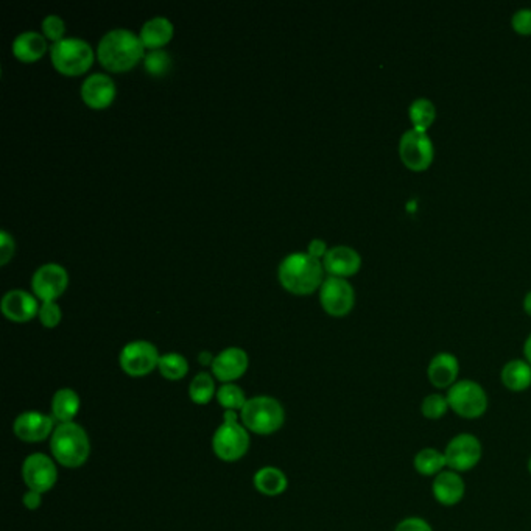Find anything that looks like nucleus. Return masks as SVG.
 Instances as JSON below:
<instances>
[{
    "instance_id": "24",
    "label": "nucleus",
    "mask_w": 531,
    "mask_h": 531,
    "mask_svg": "<svg viewBox=\"0 0 531 531\" xmlns=\"http://www.w3.org/2000/svg\"><path fill=\"white\" fill-rule=\"evenodd\" d=\"M80 397L72 388H61L55 393L52 399L53 420H58L59 424L74 422L75 416L80 412Z\"/></svg>"
},
{
    "instance_id": "20",
    "label": "nucleus",
    "mask_w": 531,
    "mask_h": 531,
    "mask_svg": "<svg viewBox=\"0 0 531 531\" xmlns=\"http://www.w3.org/2000/svg\"><path fill=\"white\" fill-rule=\"evenodd\" d=\"M433 497L443 507H456L462 502L466 485L460 473L456 471H443L432 483Z\"/></svg>"
},
{
    "instance_id": "34",
    "label": "nucleus",
    "mask_w": 531,
    "mask_h": 531,
    "mask_svg": "<svg viewBox=\"0 0 531 531\" xmlns=\"http://www.w3.org/2000/svg\"><path fill=\"white\" fill-rule=\"evenodd\" d=\"M38 316H40L42 326L52 329V327L58 326L61 318H63V312L57 301H42Z\"/></svg>"
},
{
    "instance_id": "10",
    "label": "nucleus",
    "mask_w": 531,
    "mask_h": 531,
    "mask_svg": "<svg viewBox=\"0 0 531 531\" xmlns=\"http://www.w3.org/2000/svg\"><path fill=\"white\" fill-rule=\"evenodd\" d=\"M444 456L450 471L467 473L479 465L483 456V447L477 437L471 433H460L447 443Z\"/></svg>"
},
{
    "instance_id": "22",
    "label": "nucleus",
    "mask_w": 531,
    "mask_h": 531,
    "mask_svg": "<svg viewBox=\"0 0 531 531\" xmlns=\"http://www.w3.org/2000/svg\"><path fill=\"white\" fill-rule=\"evenodd\" d=\"M12 49L16 58L23 63H33L47 52V38L40 31L27 30L14 38Z\"/></svg>"
},
{
    "instance_id": "18",
    "label": "nucleus",
    "mask_w": 531,
    "mask_h": 531,
    "mask_svg": "<svg viewBox=\"0 0 531 531\" xmlns=\"http://www.w3.org/2000/svg\"><path fill=\"white\" fill-rule=\"evenodd\" d=\"M323 265L329 276L350 278L356 275L362 267V256L352 246H332L327 250L326 256L323 257Z\"/></svg>"
},
{
    "instance_id": "16",
    "label": "nucleus",
    "mask_w": 531,
    "mask_h": 531,
    "mask_svg": "<svg viewBox=\"0 0 531 531\" xmlns=\"http://www.w3.org/2000/svg\"><path fill=\"white\" fill-rule=\"evenodd\" d=\"M13 432L25 443H41L55 432V420L40 412H25L14 420Z\"/></svg>"
},
{
    "instance_id": "17",
    "label": "nucleus",
    "mask_w": 531,
    "mask_h": 531,
    "mask_svg": "<svg viewBox=\"0 0 531 531\" xmlns=\"http://www.w3.org/2000/svg\"><path fill=\"white\" fill-rule=\"evenodd\" d=\"M40 305L35 293L23 288H12L4 295L0 307L2 314L14 323H27L40 314Z\"/></svg>"
},
{
    "instance_id": "8",
    "label": "nucleus",
    "mask_w": 531,
    "mask_h": 531,
    "mask_svg": "<svg viewBox=\"0 0 531 531\" xmlns=\"http://www.w3.org/2000/svg\"><path fill=\"white\" fill-rule=\"evenodd\" d=\"M159 358L161 356L156 346L146 340H135L123 346L119 363L123 373L131 377H144L158 368Z\"/></svg>"
},
{
    "instance_id": "37",
    "label": "nucleus",
    "mask_w": 531,
    "mask_h": 531,
    "mask_svg": "<svg viewBox=\"0 0 531 531\" xmlns=\"http://www.w3.org/2000/svg\"><path fill=\"white\" fill-rule=\"evenodd\" d=\"M394 531H433L432 526L422 518H407L397 524Z\"/></svg>"
},
{
    "instance_id": "5",
    "label": "nucleus",
    "mask_w": 531,
    "mask_h": 531,
    "mask_svg": "<svg viewBox=\"0 0 531 531\" xmlns=\"http://www.w3.org/2000/svg\"><path fill=\"white\" fill-rule=\"evenodd\" d=\"M50 58L55 69L63 75H82L93 66L95 52L86 40L78 36L63 38L53 42L50 47Z\"/></svg>"
},
{
    "instance_id": "13",
    "label": "nucleus",
    "mask_w": 531,
    "mask_h": 531,
    "mask_svg": "<svg viewBox=\"0 0 531 531\" xmlns=\"http://www.w3.org/2000/svg\"><path fill=\"white\" fill-rule=\"evenodd\" d=\"M22 480L29 491L44 494L57 483L58 469L50 456L31 454L22 463Z\"/></svg>"
},
{
    "instance_id": "36",
    "label": "nucleus",
    "mask_w": 531,
    "mask_h": 531,
    "mask_svg": "<svg viewBox=\"0 0 531 531\" xmlns=\"http://www.w3.org/2000/svg\"><path fill=\"white\" fill-rule=\"evenodd\" d=\"M14 250H16V242H14L12 234L5 231V229L0 231V263L2 265L10 262V259L14 254Z\"/></svg>"
},
{
    "instance_id": "9",
    "label": "nucleus",
    "mask_w": 531,
    "mask_h": 531,
    "mask_svg": "<svg viewBox=\"0 0 531 531\" xmlns=\"http://www.w3.org/2000/svg\"><path fill=\"white\" fill-rule=\"evenodd\" d=\"M399 155L403 163L412 170H426L435 158V146L427 131L410 128L401 136Z\"/></svg>"
},
{
    "instance_id": "4",
    "label": "nucleus",
    "mask_w": 531,
    "mask_h": 531,
    "mask_svg": "<svg viewBox=\"0 0 531 531\" xmlns=\"http://www.w3.org/2000/svg\"><path fill=\"white\" fill-rule=\"evenodd\" d=\"M240 418L246 430L256 435H271L284 426L286 412L275 397L256 396L248 399Z\"/></svg>"
},
{
    "instance_id": "7",
    "label": "nucleus",
    "mask_w": 531,
    "mask_h": 531,
    "mask_svg": "<svg viewBox=\"0 0 531 531\" xmlns=\"http://www.w3.org/2000/svg\"><path fill=\"white\" fill-rule=\"evenodd\" d=\"M447 403L452 412L463 420H479L488 410L485 388L473 380H458L447 392Z\"/></svg>"
},
{
    "instance_id": "25",
    "label": "nucleus",
    "mask_w": 531,
    "mask_h": 531,
    "mask_svg": "<svg viewBox=\"0 0 531 531\" xmlns=\"http://www.w3.org/2000/svg\"><path fill=\"white\" fill-rule=\"evenodd\" d=\"M254 486L263 496L276 497L286 492L288 480L278 467L265 466L254 473Z\"/></svg>"
},
{
    "instance_id": "23",
    "label": "nucleus",
    "mask_w": 531,
    "mask_h": 531,
    "mask_svg": "<svg viewBox=\"0 0 531 531\" xmlns=\"http://www.w3.org/2000/svg\"><path fill=\"white\" fill-rule=\"evenodd\" d=\"M500 380H502L503 386L509 388V392H526L531 386L530 363L527 360H520V358L509 360L500 371Z\"/></svg>"
},
{
    "instance_id": "3",
    "label": "nucleus",
    "mask_w": 531,
    "mask_h": 531,
    "mask_svg": "<svg viewBox=\"0 0 531 531\" xmlns=\"http://www.w3.org/2000/svg\"><path fill=\"white\" fill-rule=\"evenodd\" d=\"M52 456L59 465L75 469L88 462L91 441L88 433L76 422L59 424L50 439Z\"/></svg>"
},
{
    "instance_id": "29",
    "label": "nucleus",
    "mask_w": 531,
    "mask_h": 531,
    "mask_svg": "<svg viewBox=\"0 0 531 531\" xmlns=\"http://www.w3.org/2000/svg\"><path fill=\"white\" fill-rule=\"evenodd\" d=\"M216 382L209 373H199L189 386V396L192 403L206 405L216 396Z\"/></svg>"
},
{
    "instance_id": "28",
    "label": "nucleus",
    "mask_w": 531,
    "mask_h": 531,
    "mask_svg": "<svg viewBox=\"0 0 531 531\" xmlns=\"http://www.w3.org/2000/svg\"><path fill=\"white\" fill-rule=\"evenodd\" d=\"M158 369L164 379L176 382L186 377V374L189 373V362L186 357L178 352H167L159 358Z\"/></svg>"
},
{
    "instance_id": "11",
    "label": "nucleus",
    "mask_w": 531,
    "mask_h": 531,
    "mask_svg": "<svg viewBox=\"0 0 531 531\" xmlns=\"http://www.w3.org/2000/svg\"><path fill=\"white\" fill-rule=\"evenodd\" d=\"M320 303L329 315H348L356 304L354 287L346 278L327 276L320 287Z\"/></svg>"
},
{
    "instance_id": "27",
    "label": "nucleus",
    "mask_w": 531,
    "mask_h": 531,
    "mask_svg": "<svg viewBox=\"0 0 531 531\" xmlns=\"http://www.w3.org/2000/svg\"><path fill=\"white\" fill-rule=\"evenodd\" d=\"M409 116L413 123V128L427 131L437 119V108L433 105L432 100L418 97L410 105Z\"/></svg>"
},
{
    "instance_id": "19",
    "label": "nucleus",
    "mask_w": 531,
    "mask_h": 531,
    "mask_svg": "<svg viewBox=\"0 0 531 531\" xmlns=\"http://www.w3.org/2000/svg\"><path fill=\"white\" fill-rule=\"evenodd\" d=\"M460 374V362L450 352H438L427 367V377L435 388L444 390L456 385Z\"/></svg>"
},
{
    "instance_id": "41",
    "label": "nucleus",
    "mask_w": 531,
    "mask_h": 531,
    "mask_svg": "<svg viewBox=\"0 0 531 531\" xmlns=\"http://www.w3.org/2000/svg\"><path fill=\"white\" fill-rule=\"evenodd\" d=\"M199 358L203 365H212V362H214V357L210 356L209 352H201Z\"/></svg>"
},
{
    "instance_id": "1",
    "label": "nucleus",
    "mask_w": 531,
    "mask_h": 531,
    "mask_svg": "<svg viewBox=\"0 0 531 531\" xmlns=\"http://www.w3.org/2000/svg\"><path fill=\"white\" fill-rule=\"evenodd\" d=\"M95 52L103 67L112 72H123L144 59L146 50L140 36L133 30L116 27L100 38Z\"/></svg>"
},
{
    "instance_id": "12",
    "label": "nucleus",
    "mask_w": 531,
    "mask_h": 531,
    "mask_svg": "<svg viewBox=\"0 0 531 531\" xmlns=\"http://www.w3.org/2000/svg\"><path fill=\"white\" fill-rule=\"evenodd\" d=\"M69 284V273L58 262H46L40 265L31 276V288L36 298L42 301H55L63 295Z\"/></svg>"
},
{
    "instance_id": "40",
    "label": "nucleus",
    "mask_w": 531,
    "mask_h": 531,
    "mask_svg": "<svg viewBox=\"0 0 531 531\" xmlns=\"http://www.w3.org/2000/svg\"><path fill=\"white\" fill-rule=\"evenodd\" d=\"M524 354H526L527 362L531 365V333L528 335V339L526 340V345H524Z\"/></svg>"
},
{
    "instance_id": "31",
    "label": "nucleus",
    "mask_w": 531,
    "mask_h": 531,
    "mask_svg": "<svg viewBox=\"0 0 531 531\" xmlns=\"http://www.w3.org/2000/svg\"><path fill=\"white\" fill-rule=\"evenodd\" d=\"M142 61H144V69L153 76L165 75L172 67V57L164 49L146 50V57Z\"/></svg>"
},
{
    "instance_id": "21",
    "label": "nucleus",
    "mask_w": 531,
    "mask_h": 531,
    "mask_svg": "<svg viewBox=\"0 0 531 531\" xmlns=\"http://www.w3.org/2000/svg\"><path fill=\"white\" fill-rule=\"evenodd\" d=\"M175 25L167 16H153L140 27L139 36L148 50L163 49L173 38Z\"/></svg>"
},
{
    "instance_id": "14",
    "label": "nucleus",
    "mask_w": 531,
    "mask_h": 531,
    "mask_svg": "<svg viewBox=\"0 0 531 531\" xmlns=\"http://www.w3.org/2000/svg\"><path fill=\"white\" fill-rule=\"evenodd\" d=\"M80 93L86 105L93 110H103L116 99V82L108 74L93 72L83 80Z\"/></svg>"
},
{
    "instance_id": "15",
    "label": "nucleus",
    "mask_w": 531,
    "mask_h": 531,
    "mask_svg": "<svg viewBox=\"0 0 531 531\" xmlns=\"http://www.w3.org/2000/svg\"><path fill=\"white\" fill-rule=\"evenodd\" d=\"M210 367L217 380L223 384H233L234 380L240 379L246 373L250 367V357L245 350L231 346L218 352Z\"/></svg>"
},
{
    "instance_id": "35",
    "label": "nucleus",
    "mask_w": 531,
    "mask_h": 531,
    "mask_svg": "<svg viewBox=\"0 0 531 531\" xmlns=\"http://www.w3.org/2000/svg\"><path fill=\"white\" fill-rule=\"evenodd\" d=\"M511 25L520 35H531V8H520L514 13Z\"/></svg>"
},
{
    "instance_id": "26",
    "label": "nucleus",
    "mask_w": 531,
    "mask_h": 531,
    "mask_svg": "<svg viewBox=\"0 0 531 531\" xmlns=\"http://www.w3.org/2000/svg\"><path fill=\"white\" fill-rule=\"evenodd\" d=\"M447 466L444 452L433 447H426L420 450L413 458V467L415 471L424 477H432L443 473L444 467Z\"/></svg>"
},
{
    "instance_id": "39",
    "label": "nucleus",
    "mask_w": 531,
    "mask_h": 531,
    "mask_svg": "<svg viewBox=\"0 0 531 531\" xmlns=\"http://www.w3.org/2000/svg\"><path fill=\"white\" fill-rule=\"evenodd\" d=\"M22 503L25 509H38L41 507L42 494L35 492V491H27L22 497Z\"/></svg>"
},
{
    "instance_id": "32",
    "label": "nucleus",
    "mask_w": 531,
    "mask_h": 531,
    "mask_svg": "<svg viewBox=\"0 0 531 531\" xmlns=\"http://www.w3.org/2000/svg\"><path fill=\"white\" fill-rule=\"evenodd\" d=\"M449 403L447 397L438 393H433L429 396L424 397V401L420 403V412L426 420H438L446 416L449 412Z\"/></svg>"
},
{
    "instance_id": "33",
    "label": "nucleus",
    "mask_w": 531,
    "mask_h": 531,
    "mask_svg": "<svg viewBox=\"0 0 531 531\" xmlns=\"http://www.w3.org/2000/svg\"><path fill=\"white\" fill-rule=\"evenodd\" d=\"M66 22L65 19L61 18L59 14H47L46 18L42 19V35L46 36L47 40L53 42H58L65 38Z\"/></svg>"
},
{
    "instance_id": "38",
    "label": "nucleus",
    "mask_w": 531,
    "mask_h": 531,
    "mask_svg": "<svg viewBox=\"0 0 531 531\" xmlns=\"http://www.w3.org/2000/svg\"><path fill=\"white\" fill-rule=\"evenodd\" d=\"M327 250H329L327 243L323 239L310 240L309 245H307V252H309L310 256L316 257V259L326 256Z\"/></svg>"
},
{
    "instance_id": "6",
    "label": "nucleus",
    "mask_w": 531,
    "mask_h": 531,
    "mask_svg": "<svg viewBox=\"0 0 531 531\" xmlns=\"http://www.w3.org/2000/svg\"><path fill=\"white\" fill-rule=\"evenodd\" d=\"M212 449L223 462H237L250 449V435L245 426L237 422V412H225L222 426L212 437Z\"/></svg>"
},
{
    "instance_id": "30",
    "label": "nucleus",
    "mask_w": 531,
    "mask_h": 531,
    "mask_svg": "<svg viewBox=\"0 0 531 531\" xmlns=\"http://www.w3.org/2000/svg\"><path fill=\"white\" fill-rule=\"evenodd\" d=\"M217 401L222 405L225 412H242L248 403L245 393L235 384H223L217 392Z\"/></svg>"
},
{
    "instance_id": "43",
    "label": "nucleus",
    "mask_w": 531,
    "mask_h": 531,
    "mask_svg": "<svg viewBox=\"0 0 531 531\" xmlns=\"http://www.w3.org/2000/svg\"><path fill=\"white\" fill-rule=\"evenodd\" d=\"M528 471H530V473H531V458H530V462H528Z\"/></svg>"
},
{
    "instance_id": "42",
    "label": "nucleus",
    "mask_w": 531,
    "mask_h": 531,
    "mask_svg": "<svg viewBox=\"0 0 531 531\" xmlns=\"http://www.w3.org/2000/svg\"><path fill=\"white\" fill-rule=\"evenodd\" d=\"M524 309H526L528 315H531V290L527 293L526 298H524Z\"/></svg>"
},
{
    "instance_id": "2",
    "label": "nucleus",
    "mask_w": 531,
    "mask_h": 531,
    "mask_svg": "<svg viewBox=\"0 0 531 531\" xmlns=\"http://www.w3.org/2000/svg\"><path fill=\"white\" fill-rule=\"evenodd\" d=\"M324 271L322 259L309 252H292L280 261L278 278L288 292L307 295L322 287Z\"/></svg>"
}]
</instances>
